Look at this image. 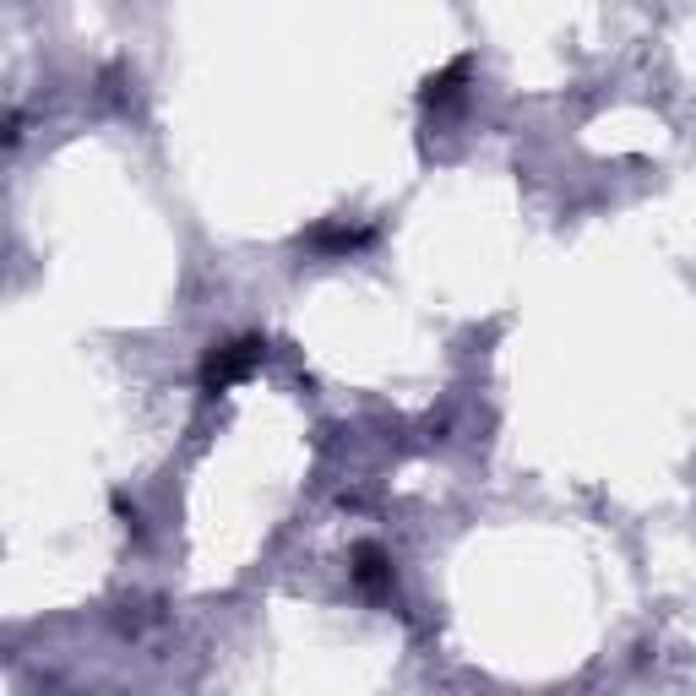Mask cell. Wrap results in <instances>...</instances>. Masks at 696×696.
I'll list each match as a JSON object with an SVG mask.
<instances>
[{
  "label": "cell",
  "instance_id": "obj_1",
  "mask_svg": "<svg viewBox=\"0 0 696 696\" xmlns=\"http://www.w3.org/2000/svg\"><path fill=\"white\" fill-rule=\"evenodd\" d=\"M261 359H267V344H261L256 332L229 338V344H212L207 348V359H201V387H207V392H223V387L246 381Z\"/></svg>",
  "mask_w": 696,
  "mask_h": 696
},
{
  "label": "cell",
  "instance_id": "obj_2",
  "mask_svg": "<svg viewBox=\"0 0 696 696\" xmlns=\"http://www.w3.org/2000/svg\"><path fill=\"white\" fill-rule=\"evenodd\" d=\"M354 577H359L365 588H381V583H387V560H381V549L376 545L354 549Z\"/></svg>",
  "mask_w": 696,
  "mask_h": 696
}]
</instances>
